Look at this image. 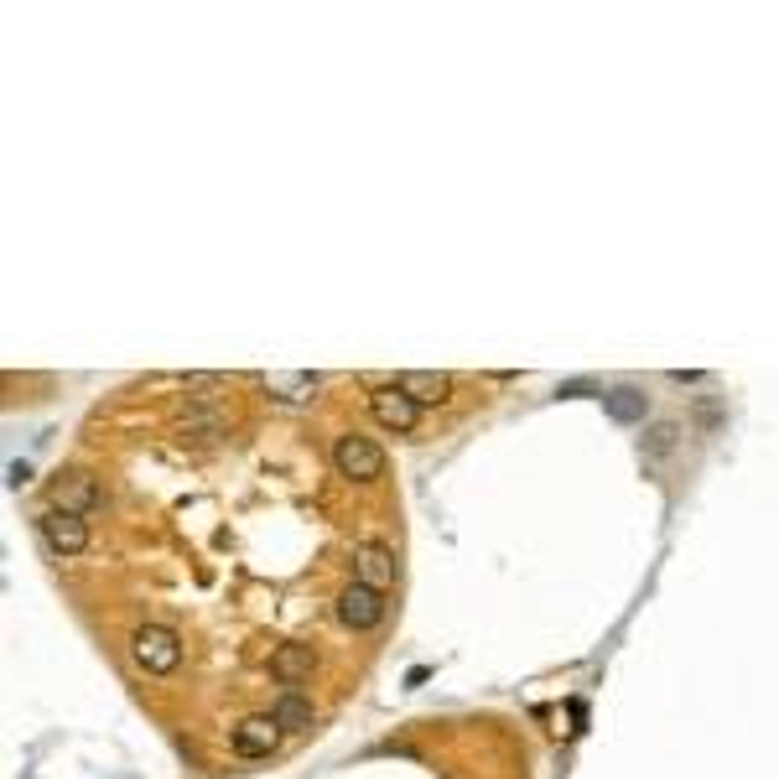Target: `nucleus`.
<instances>
[{"label":"nucleus","instance_id":"423d86ee","mask_svg":"<svg viewBox=\"0 0 779 779\" xmlns=\"http://www.w3.org/2000/svg\"><path fill=\"white\" fill-rule=\"evenodd\" d=\"M354 582L385 593L390 582H395V551H390L385 541H359L354 546Z\"/></svg>","mask_w":779,"mask_h":779},{"label":"nucleus","instance_id":"f257e3e1","mask_svg":"<svg viewBox=\"0 0 779 779\" xmlns=\"http://www.w3.org/2000/svg\"><path fill=\"white\" fill-rule=\"evenodd\" d=\"M131 655L146 676H172L183 665V634L167 624H141L136 640H131Z\"/></svg>","mask_w":779,"mask_h":779},{"label":"nucleus","instance_id":"9d476101","mask_svg":"<svg viewBox=\"0 0 779 779\" xmlns=\"http://www.w3.org/2000/svg\"><path fill=\"white\" fill-rule=\"evenodd\" d=\"M271 676L281 681V686H302V681L312 676V644H281L271 655Z\"/></svg>","mask_w":779,"mask_h":779},{"label":"nucleus","instance_id":"1a4fd4ad","mask_svg":"<svg viewBox=\"0 0 779 779\" xmlns=\"http://www.w3.org/2000/svg\"><path fill=\"white\" fill-rule=\"evenodd\" d=\"M395 390L401 395H411L416 406H437V401H447V390H453V380L437 370H406V374H395Z\"/></svg>","mask_w":779,"mask_h":779},{"label":"nucleus","instance_id":"f8f14e48","mask_svg":"<svg viewBox=\"0 0 779 779\" xmlns=\"http://www.w3.org/2000/svg\"><path fill=\"white\" fill-rule=\"evenodd\" d=\"M266 390L281 401H307L318 390V374H266Z\"/></svg>","mask_w":779,"mask_h":779},{"label":"nucleus","instance_id":"ddd939ff","mask_svg":"<svg viewBox=\"0 0 779 779\" xmlns=\"http://www.w3.org/2000/svg\"><path fill=\"white\" fill-rule=\"evenodd\" d=\"M603 406H609L613 422H644V395L640 390H609Z\"/></svg>","mask_w":779,"mask_h":779},{"label":"nucleus","instance_id":"4468645a","mask_svg":"<svg viewBox=\"0 0 779 779\" xmlns=\"http://www.w3.org/2000/svg\"><path fill=\"white\" fill-rule=\"evenodd\" d=\"M224 432V411H193L183 416V437H219Z\"/></svg>","mask_w":779,"mask_h":779},{"label":"nucleus","instance_id":"6e6552de","mask_svg":"<svg viewBox=\"0 0 779 779\" xmlns=\"http://www.w3.org/2000/svg\"><path fill=\"white\" fill-rule=\"evenodd\" d=\"M229 744H235L239 759H266V754H276V744H281V728H276L271 712H266V717H245V723L229 733Z\"/></svg>","mask_w":779,"mask_h":779},{"label":"nucleus","instance_id":"0eeeda50","mask_svg":"<svg viewBox=\"0 0 779 779\" xmlns=\"http://www.w3.org/2000/svg\"><path fill=\"white\" fill-rule=\"evenodd\" d=\"M370 411H374V422L390 426V432H416V416H422V406H416L411 395H401L395 385H374Z\"/></svg>","mask_w":779,"mask_h":779},{"label":"nucleus","instance_id":"f03ea898","mask_svg":"<svg viewBox=\"0 0 779 779\" xmlns=\"http://www.w3.org/2000/svg\"><path fill=\"white\" fill-rule=\"evenodd\" d=\"M333 468H339V478H349V484H370V478L385 474V453H380L370 437L343 432V437L333 442Z\"/></svg>","mask_w":779,"mask_h":779},{"label":"nucleus","instance_id":"2eb2a0df","mask_svg":"<svg viewBox=\"0 0 779 779\" xmlns=\"http://www.w3.org/2000/svg\"><path fill=\"white\" fill-rule=\"evenodd\" d=\"M27 478H32V468H27V463H11V489H21Z\"/></svg>","mask_w":779,"mask_h":779},{"label":"nucleus","instance_id":"7ed1b4c3","mask_svg":"<svg viewBox=\"0 0 779 779\" xmlns=\"http://www.w3.org/2000/svg\"><path fill=\"white\" fill-rule=\"evenodd\" d=\"M100 505V478L84 474V468H69V474H58L48 484V509H63V515H94Z\"/></svg>","mask_w":779,"mask_h":779},{"label":"nucleus","instance_id":"39448f33","mask_svg":"<svg viewBox=\"0 0 779 779\" xmlns=\"http://www.w3.org/2000/svg\"><path fill=\"white\" fill-rule=\"evenodd\" d=\"M333 613H339L343 629L364 634V629H374L380 619H385V593H374V588H364V582H349V588L339 593V603H333Z\"/></svg>","mask_w":779,"mask_h":779},{"label":"nucleus","instance_id":"20e7f679","mask_svg":"<svg viewBox=\"0 0 779 779\" xmlns=\"http://www.w3.org/2000/svg\"><path fill=\"white\" fill-rule=\"evenodd\" d=\"M37 536H42L48 551H58V557H79V551H89V520L63 515V509H42V515H37Z\"/></svg>","mask_w":779,"mask_h":779},{"label":"nucleus","instance_id":"9b49d317","mask_svg":"<svg viewBox=\"0 0 779 779\" xmlns=\"http://www.w3.org/2000/svg\"><path fill=\"white\" fill-rule=\"evenodd\" d=\"M271 717L281 733H307L312 723H318V712H312V702H307L302 692H281L271 702Z\"/></svg>","mask_w":779,"mask_h":779}]
</instances>
